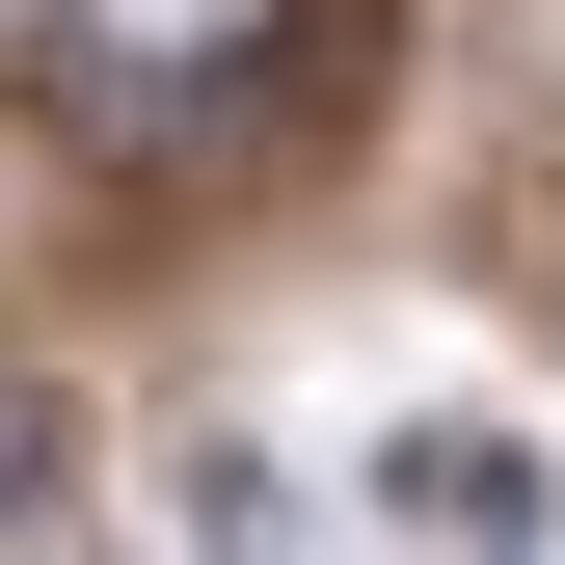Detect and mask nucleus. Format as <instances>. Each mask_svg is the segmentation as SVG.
<instances>
[{
  "instance_id": "obj_1",
  "label": "nucleus",
  "mask_w": 565,
  "mask_h": 565,
  "mask_svg": "<svg viewBox=\"0 0 565 565\" xmlns=\"http://www.w3.org/2000/svg\"><path fill=\"white\" fill-rule=\"evenodd\" d=\"M269 54V0H54V108L82 135H162L189 82H243Z\"/></svg>"
},
{
  "instance_id": "obj_2",
  "label": "nucleus",
  "mask_w": 565,
  "mask_h": 565,
  "mask_svg": "<svg viewBox=\"0 0 565 565\" xmlns=\"http://www.w3.org/2000/svg\"><path fill=\"white\" fill-rule=\"evenodd\" d=\"M404 512H431L458 565H539V458L512 431H404Z\"/></svg>"
},
{
  "instance_id": "obj_3",
  "label": "nucleus",
  "mask_w": 565,
  "mask_h": 565,
  "mask_svg": "<svg viewBox=\"0 0 565 565\" xmlns=\"http://www.w3.org/2000/svg\"><path fill=\"white\" fill-rule=\"evenodd\" d=\"M162 512H189V565H297V484H269L243 431H189V484H162Z\"/></svg>"
},
{
  "instance_id": "obj_4",
  "label": "nucleus",
  "mask_w": 565,
  "mask_h": 565,
  "mask_svg": "<svg viewBox=\"0 0 565 565\" xmlns=\"http://www.w3.org/2000/svg\"><path fill=\"white\" fill-rule=\"evenodd\" d=\"M28 484H54V404H0V512H28Z\"/></svg>"
}]
</instances>
